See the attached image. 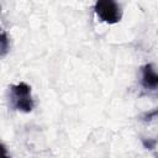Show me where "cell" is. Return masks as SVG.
<instances>
[{"mask_svg":"<svg viewBox=\"0 0 158 158\" xmlns=\"http://www.w3.org/2000/svg\"><path fill=\"white\" fill-rule=\"evenodd\" d=\"M10 101L15 110L22 112H31L35 101L31 95V86L23 81L10 86Z\"/></svg>","mask_w":158,"mask_h":158,"instance_id":"obj_1","label":"cell"},{"mask_svg":"<svg viewBox=\"0 0 158 158\" xmlns=\"http://www.w3.org/2000/svg\"><path fill=\"white\" fill-rule=\"evenodd\" d=\"M94 11L98 17L106 23H117L122 17L121 6L112 0H99L94 5Z\"/></svg>","mask_w":158,"mask_h":158,"instance_id":"obj_2","label":"cell"},{"mask_svg":"<svg viewBox=\"0 0 158 158\" xmlns=\"http://www.w3.org/2000/svg\"><path fill=\"white\" fill-rule=\"evenodd\" d=\"M142 85L149 90L158 88V70L151 63L142 67Z\"/></svg>","mask_w":158,"mask_h":158,"instance_id":"obj_3","label":"cell"},{"mask_svg":"<svg viewBox=\"0 0 158 158\" xmlns=\"http://www.w3.org/2000/svg\"><path fill=\"white\" fill-rule=\"evenodd\" d=\"M0 42H1V57H4L7 53L9 48H10L9 40H7V36H6L5 31H1V40H0Z\"/></svg>","mask_w":158,"mask_h":158,"instance_id":"obj_4","label":"cell"},{"mask_svg":"<svg viewBox=\"0 0 158 158\" xmlns=\"http://www.w3.org/2000/svg\"><path fill=\"white\" fill-rule=\"evenodd\" d=\"M156 143H157L156 139H148V141H147V139H143V144H144V147L148 148V149H153Z\"/></svg>","mask_w":158,"mask_h":158,"instance_id":"obj_5","label":"cell"}]
</instances>
